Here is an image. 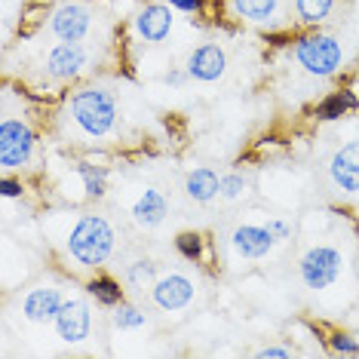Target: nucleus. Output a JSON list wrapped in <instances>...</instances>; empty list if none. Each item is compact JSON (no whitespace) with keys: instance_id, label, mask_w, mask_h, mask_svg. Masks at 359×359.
Here are the masks:
<instances>
[{"instance_id":"nucleus-1","label":"nucleus","mask_w":359,"mask_h":359,"mask_svg":"<svg viewBox=\"0 0 359 359\" xmlns=\"http://www.w3.org/2000/svg\"><path fill=\"white\" fill-rule=\"evenodd\" d=\"M68 252L83 267H99L114 252V227L102 215H83L68 236Z\"/></svg>"},{"instance_id":"nucleus-2","label":"nucleus","mask_w":359,"mask_h":359,"mask_svg":"<svg viewBox=\"0 0 359 359\" xmlns=\"http://www.w3.org/2000/svg\"><path fill=\"white\" fill-rule=\"evenodd\" d=\"M71 120L83 135L104 138L114 129V120H117L114 95L104 93V89H80L71 99Z\"/></svg>"},{"instance_id":"nucleus-3","label":"nucleus","mask_w":359,"mask_h":359,"mask_svg":"<svg viewBox=\"0 0 359 359\" xmlns=\"http://www.w3.org/2000/svg\"><path fill=\"white\" fill-rule=\"evenodd\" d=\"M295 59H298V65L307 71V74L329 77V74H334V71L341 68V59H344V53H341V43L334 37H329V34H313V37L298 40Z\"/></svg>"},{"instance_id":"nucleus-4","label":"nucleus","mask_w":359,"mask_h":359,"mask_svg":"<svg viewBox=\"0 0 359 359\" xmlns=\"http://www.w3.org/2000/svg\"><path fill=\"white\" fill-rule=\"evenodd\" d=\"M341 252L334 246H313L304 252V258H301L298 264V273H301V283L307 285V289L320 292V289H329V285L341 276Z\"/></svg>"},{"instance_id":"nucleus-5","label":"nucleus","mask_w":359,"mask_h":359,"mask_svg":"<svg viewBox=\"0 0 359 359\" xmlns=\"http://www.w3.org/2000/svg\"><path fill=\"white\" fill-rule=\"evenodd\" d=\"M34 154V133L28 123L22 120L6 117L0 123V166L10 172V169H22Z\"/></svg>"},{"instance_id":"nucleus-6","label":"nucleus","mask_w":359,"mask_h":359,"mask_svg":"<svg viewBox=\"0 0 359 359\" xmlns=\"http://www.w3.org/2000/svg\"><path fill=\"white\" fill-rule=\"evenodd\" d=\"M50 31L65 43H80V40L89 37L93 31V13L86 10L83 4H65L53 13Z\"/></svg>"},{"instance_id":"nucleus-7","label":"nucleus","mask_w":359,"mask_h":359,"mask_svg":"<svg viewBox=\"0 0 359 359\" xmlns=\"http://www.w3.org/2000/svg\"><path fill=\"white\" fill-rule=\"evenodd\" d=\"M187 77L200 80V83H215L218 77H224L227 71V55L218 43H203L187 55Z\"/></svg>"},{"instance_id":"nucleus-8","label":"nucleus","mask_w":359,"mask_h":359,"mask_svg":"<svg viewBox=\"0 0 359 359\" xmlns=\"http://www.w3.org/2000/svg\"><path fill=\"white\" fill-rule=\"evenodd\" d=\"M89 65V53L80 43H62L53 46L50 55H46V74L55 80H71L77 74H83Z\"/></svg>"},{"instance_id":"nucleus-9","label":"nucleus","mask_w":359,"mask_h":359,"mask_svg":"<svg viewBox=\"0 0 359 359\" xmlns=\"http://www.w3.org/2000/svg\"><path fill=\"white\" fill-rule=\"evenodd\" d=\"M55 332L68 344H80V341L89 338V332H93V313H89V307L83 301H65V307L55 316Z\"/></svg>"},{"instance_id":"nucleus-10","label":"nucleus","mask_w":359,"mask_h":359,"mask_svg":"<svg viewBox=\"0 0 359 359\" xmlns=\"http://www.w3.org/2000/svg\"><path fill=\"white\" fill-rule=\"evenodd\" d=\"M332 184L344 194H359V142H347L344 148L334 151L329 163Z\"/></svg>"},{"instance_id":"nucleus-11","label":"nucleus","mask_w":359,"mask_h":359,"mask_svg":"<svg viewBox=\"0 0 359 359\" xmlns=\"http://www.w3.org/2000/svg\"><path fill=\"white\" fill-rule=\"evenodd\" d=\"M276 236L267 224H240L231 233V246L240 258H264L273 249Z\"/></svg>"},{"instance_id":"nucleus-12","label":"nucleus","mask_w":359,"mask_h":359,"mask_svg":"<svg viewBox=\"0 0 359 359\" xmlns=\"http://www.w3.org/2000/svg\"><path fill=\"white\" fill-rule=\"evenodd\" d=\"M65 307V298L59 289H53V285H40V289H31L25 301H22V310H25V316L31 323H55V316H59V310Z\"/></svg>"},{"instance_id":"nucleus-13","label":"nucleus","mask_w":359,"mask_h":359,"mask_svg":"<svg viewBox=\"0 0 359 359\" xmlns=\"http://www.w3.org/2000/svg\"><path fill=\"white\" fill-rule=\"evenodd\" d=\"M194 298V283L182 273H169L154 283V304L160 310H182Z\"/></svg>"},{"instance_id":"nucleus-14","label":"nucleus","mask_w":359,"mask_h":359,"mask_svg":"<svg viewBox=\"0 0 359 359\" xmlns=\"http://www.w3.org/2000/svg\"><path fill=\"white\" fill-rule=\"evenodd\" d=\"M135 31H138V37L148 40V43L166 40L169 31H172V6H166V4L144 6V10L135 15Z\"/></svg>"},{"instance_id":"nucleus-15","label":"nucleus","mask_w":359,"mask_h":359,"mask_svg":"<svg viewBox=\"0 0 359 359\" xmlns=\"http://www.w3.org/2000/svg\"><path fill=\"white\" fill-rule=\"evenodd\" d=\"M184 187H187V197H191V200L209 203V200H215L218 194H222V178H218L215 169L200 166V169H194V172L187 175Z\"/></svg>"},{"instance_id":"nucleus-16","label":"nucleus","mask_w":359,"mask_h":359,"mask_svg":"<svg viewBox=\"0 0 359 359\" xmlns=\"http://www.w3.org/2000/svg\"><path fill=\"white\" fill-rule=\"evenodd\" d=\"M276 10H280V0H231V13L252 25H271Z\"/></svg>"},{"instance_id":"nucleus-17","label":"nucleus","mask_w":359,"mask_h":359,"mask_svg":"<svg viewBox=\"0 0 359 359\" xmlns=\"http://www.w3.org/2000/svg\"><path fill=\"white\" fill-rule=\"evenodd\" d=\"M133 218L142 227H157L166 218V197L160 191H144L133 206Z\"/></svg>"},{"instance_id":"nucleus-18","label":"nucleus","mask_w":359,"mask_h":359,"mask_svg":"<svg viewBox=\"0 0 359 359\" xmlns=\"http://www.w3.org/2000/svg\"><path fill=\"white\" fill-rule=\"evenodd\" d=\"M89 295L104 307L123 304V289H120V283H114L111 276H95V280H89Z\"/></svg>"},{"instance_id":"nucleus-19","label":"nucleus","mask_w":359,"mask_h":359,"mask_svg":"<svg viewBox=\"0 0 359 359\" xmlns=\"http://www.w3.org/2000/svg\"><path fill=\"white\" fill-rule=\"evenodd\" d=\"M356 108V95L353 93H334L329 95L320 108H316V117L320 120H334V117H344L347 111Z\"/></svg>"},{"instance_id":"nucleus-20","label":"nucleus","mask_w":359,"mask_h":359,"mask_svg":"<svg viewBox=\"0 0 359 359\" xmlns=\"http://www.w3.org/2000/svg\"><path fill=\"white\" fill-rule=\"evenodd\" d=\"M77 175L83 178V184H86V197H93V200L104 197L108 172H104L102 166H93V163H80V166H77Z\"/></svg>"},{"instance_id":"nucleus-21","label":"nucleus","mask_w":359,"mask_h":359,"mask_svg":"<svg viewBox=\"0 0 359 359\" xmlns=\"http://www.w3.org/2000/svg\"><path fill=\"white\" fill-rule=\"evenodd\" d=\"M334 0H295V10H298V19L307 22V25H316L323 22L325 15L332 13Z\"/></svg>"},{"instance_id":"nucleus-22","label":"nucleus","mask_w":359,"mask_h":359,"mask_svg":"<svg viewBox=\"0 0 359 359\" xmlns=\"http://www.w3.org/2000/svg\"><path fill=\"white\" fill-rule=\"evenodd\" d=\"M175 246L187 261H200L203 258V236L200 233H178Z\"/></svg>"},{"instance_id":"nucleus-23","label":"nucleus","mask_w":359,"mask_h":359,"mask_svg":"<svg viewBox=\"0 0 359 359\" xmlns=\"http://www.w3.org/2000/svg\"><path fill=\"white\" fill-rule=\"evenodd\" d=\"M114 323H117V329H142V325H144V313L138 307L120 304L117 313H114Z\"/></svg>"},{"instance_id":"nucleus-24","label":"nucleus","mask_w":359,"mask_h":359,"mask_svg":"<svg viewBox=\"0 0 359 359\" xmlns=\"http://www.w3.org/2000/svg\"><path fill=\"white\" fill-rule=\"evenodd\" d=\"M243 191H246V178H243L240 172L222 175V197H224V200H236V197H243Z\"/></svg>"},{"instance_id":"nucleus-25","label":"nucleus","mask_w":359,"mask_h":359,"mask_svg":"<svg viewBox=\"0 0 359 359\" xmlns=\"http://www.w3.org/2000/svg\"><path fill=\"white\" fill-rule=\"evenodd\" d=\"M332 347L338 350V353H347V356H356V353H359V341H353L350 334H334V338H332Z\"/></svg>"},{"instance_id":"nucleus-26","label":"nucleus","mask_w":359,"mask_h":359,"mask_svg":"<svg viewBox=\"0 0 359 359\" xmlns=\"http://www.w3.org/2000/svg\"><path fill=\"white\" fill-rule=\"evenodd\" d=\"M267 227H271V233L276 236V240H289V236H292V224L280 222V218H273V222H267Z\"/></svg>"},{"instance_id":"nucleus-27","label":"nucleus","mask_w":359,"mask_h":359,"mask_svg":"<svg viewBox=\"0 0 359 359\" xmlns=\"http://www.w3.org/2000/svg\"><path fill=\"white\" fill-rule=\"evenodd\" d=\"M172 10H182V13H200L203 10V0H169Z\"/></svg>"},{"instance_id":"nucleus-28","label":"nucleus","mask_w":359,"mask_h":359,"mask_svg":"<svg viewBox=\"0 0 359 359\" xmlns=\"http://www.w3.org/2000/svg\"><path fill=\"white\" fill-rule=\"evenodd\" d=\"M0 191H4V197H22V184L15 182V178H4V182H0Z\"/></svg>"},{"instance_id":"nucleus-29","label":"nucleus","mask_w":359,"mask_h":359,"mask_svg":"<svg viewBox=\"0 0 359 359\" xmlns=\"http://www.w3.org/2000/svg\"><path fill=\"white\" fill-rule=\"evenodd\" d=\"M258 356L261 359H285V356H292V350H285V347H264V350H258Z\"/></svg>"},{"instance_id":"nucleus-30","label":"nucleus","mask_w":359,"mask_h":359,"mask_svg":"<svg viewBox=\"0 0 359 359\" xmlns=\"http://www.w3.org/2000/svg\"><path fill=\"white\" fill-rule=\"evenodd\" d=\"M184 80H187V71H169V74H166V83L169 86H184Z\"/></svg>"}]
</instances>
